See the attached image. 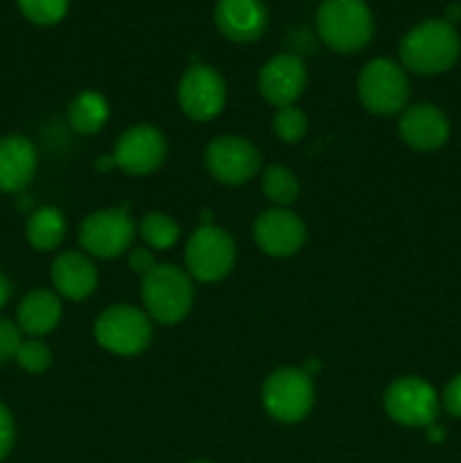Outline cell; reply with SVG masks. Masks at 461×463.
<instances>
[{"mask_svg":"<svg viewBox=\"0 0 461 463\" xmlns=\"http://www.w3.org/2000/svg\"><path fill=\"white\" fill-rule=\"evenodd\" d=\"M206 167L220 184L242 185L260 170V154L240 136H220L206 147Z\"/></svg>","mask_w":461,"mask_h":463,"instance_id":"8fae6325","label":"cell"},{"mask_svg":"<svg viewBox=\"0 0 461 463\" xmlns=\"http://www.w3.org/2000/svg\"><path fill=\"white\" fill-rule=\"evenodd\" d=\"M316 30L334 52H357L373 36V16L364 0H324L316 12Z\"/></svg>","mask_w":461,"mask_h":463,"instance_id":"3957f363","label":"cell"},{"mask_svg":"<svg viewBox=\"0 0 461 463\" xmlns=\"http://www.w3.org/2000/svg\"><path fill=\"white\" fill-rule=\"evenodd\" d=\"M185 265L188 274L202 283H217L226 279L235 265V240L220 226L203 224L190 235Z\"/></svg>","mask_w":461,"mask_h":463,"instance_id":"52a82bcc","label":"cell"},{"mask_svg":"<svg viewBox=\"0 0 461 463\" xmlns=\"http://www.w3.org/2000/svg\"><path fill=\"white\" fill-rule=\"evenodd\" d=\"M307 84V71L303 59L296 54H276L274 59L262 66L258 77L260 95L271 107H292L303 95Z\"/></svg>","mask_w":461,"mask_h":463,"instance_id":"5bb4252c","label":"cell"},{"mask_svg":"<svg viewBox=\"0 0 461 463\" xmlns=\"http://www.w3.org/2000/svg\"><path fill=\"white\" fill-rule=\"evenodd\" d=\"M140 229V238L145 240L152 251H165V249L174 247L176 240H179V224L176 220H172L167 213H158L152 211L140 220L138 224Z\"/></svg>","mask_w":461,"mask_h":463,"instance_id":"7402d4cb","label":"cell"},{"mask_svg":"<svg viewBox=\"0 0 461 463\" xmlns=\"http://www.w3.org/2000/svg\"><path fill=\"white\" fill-rule=\"evenodd\" d=\"M156 258H154V251L149 247H136L129 251V269L134 274H149V271L156 267Z\"/></svg>","mask_w":461,"mask_h":463,"instance_id":"f1b7e54d","label":"cell"},{"mask_svg":"<svg viewBox=\"0 0 461 463\" xmlns=\"http://www.w3.org/2000/svg\"><path fill=\"white\" fill-rule=\"evenodd\" d=\"M136 224L127 208L95 211L81 222L80 244L86 253L98 258H116L131 247Z\"/></svg>","mask_w":461,"mask_h":463,"instance_id":"9c48e42d","label":"cell"},{"mask_svg":"<svg viewBox=\"0 0 461 463\" xmlns=\"http://www.w3.org/2000/svg\"><path fill=\"white\" fill-rule=\"evenodd\" d=\"M14 362H16L23 371H27V373L39 375L45 373V371L50 369V364H52V351H50L41 339H23L21 348H18L16 353V360Z\"/></svg>","mask_w":461,"mask_h":463,"instance_id":"d4e9b609","label":"cell"},{"mask_svg":"<svg viewBox=\"0 0 461 463\" xmlns=\"http://www.w3.org/2000/svg\"><path fill=\"white\" fill-rule=\"evenodd\" d=\"M68 120L77 134H98L108 120V102L95 90H84L68 107Z\"/></svg>","mask_w":461,"mask_h":463,"instance_id":"44dd1931","label":"cell"},{"mask_svg":"<svg viewBox=\"0 0 461 463\" xmlns=\"http://www.w3.org/2000/svg\"><path fill=\"white\" fill-rule=\"evenodd\" d=\"M23 344V333L14 321L0 317V364L16 360V353Z\"/></svg>","mask_w":461,"mask_h":463,"instance_id":"4316f807","label":"cell"},{"mask_svg":"<svg viewBox=\"0 0 461 463\" xmlns=\"http://www.w3.org/2000/svg\"><path fill=\"white\" fill-rule=\"evenodd\" d=\"M357 95L366 111L375 116H393L402 111L409 99L407 72L391 59H373L357 77Z\"/></svg>","mask_w":461,"mask_h":463,"instance_id":"277c9868","label":"cell"},{"mask_svg":"<svg viewBox=\"0 0 461 463\" xmlns=\"http://www.w3.org/2000/svg\"><path fill=\"white\" fill-rule=\"evenodd\" d=\"M443 407L450 416L461 419V373H456L443 389Z\"/></svg>","mask_w":461,"mask_h":463,"instance_id":"f546056e","label":"cell"},{"mask_svg":"<svg viewBox=\"0 0 461 463\" xmlns=\"http://www.w3.org/2000/svg\"><path fill=\"white\" fill-rule=\"evenodd\" d=\"M14 441H16V423L9 407L0 402V461L12 452Z\"/></svg>","mask_w":461,"mask_h":463,"instance_id":"83f0119b","label":"cell"},{"mask_svg":"<svg viewBox=\"0 0 461 463\" xmlns=\"http://www.w3.org/2000/svg\"><path fill=\"white\" fill-rule=\"evenodd\" d=\"M9 297H12V283H9L7 276L0 271V307L9 301Z\"/></svg>","mask_w":461,"mask_h":463,"instance_id":"4dcf8cb0","label":"cell"},{"mask_svg":"<svg viewBox=\"0 0 461 463\" xmlns=\"http://www.w3.org/2000/svg\"><path fill=\"white\" fill-rule=\"evenodd\" d=\"M274 131L283 143H298L307 131V118L298 107L278 109L274 118Z\"/></svg>","mask_w":461,"mask_h":463,"instance_id":"484cf974","label":"cell"},{"mask_svg":"<svg viewBox=\"0 0 461 463\" xmlns=\"http://www.w3.org/2000/svg\"><path fill=\"white\" fill-rule=\"evenodd\" d=\"M66 217L57 206H43L30 213L25 222V238L36 251H54L66 238Z\"/></svg>","mask_w":461,"mask_h":463,"instance_id":"ffe728a7","label":"cell"},{"mask_svg":"<svg viewBox=\"0 0 461 463\" xmlns=\"http://www.w3.org/2000/svg\"><path fill=\"white\" fill-rule=\"evenodd\" d=\"M425 430H428V441L441 443L443 439H446V430H443L441 425L432 423V425H429V428H425Z\"/></svg>","mask_w":461,"mask_h":463,"instance_id":"1f68e13d","label":"cell"},{"mask_svg":"<svg viewBox=\"0 0 461 463\" xmlns=\"http://www.w3.org/2000/svg\"><path fill=\"white\" fill-rule=\"evenodd\" d=\"M400 138L419 152H434L450 138V122L434 104H414L400 118Z\"/></svg>","mask_w":461,"mask_h":463,"instance_id":"2e32d148","label":"cell"},{"mask_svg":"<svg viewBox=\"0 0 461 463\" xmlns=\"http://www.w3.org/2000/svg\"><path fill=\"white\" fill-rule=\"evenodd\" d=\"M140 297L149 319L163 326H174L183 321L193 307V280L176 265H156L143 276Z\"/></svg>","mask_w":461,"mask_h":463,"instance_id":"7a4b0ae2","label":"cell"},{"mask_svg":"<svg viewBox=\"0 0 461 463\" xmlns=\"http://www.w3.org/2000/svg\"><path fill=\"white\" fill-rule=\"evenodd\" d=\"M52 285L61 297L84 301L98 288V269L93 260L81 251H63L52 262Z\"/></svg>","mask_w":461,"mask_h":463,"instance_id":"ac0fdd59","label":"cell"},{"mask_svg":"<svg viewBox=\"0 0 461 463\" xmlns=\"http://www.w3.org/2000/svg\"><path fill=\"white\" fill-rule=\"evenodd\" d=\"M253 238L260 251L274 258H287L301 251L306 244L307 229L296 213L287 208H271L258 215L253 224Z\"/></svg>","mask_w":461,"mask_h":463,"instance_id":"4fadbf2b","label":"cell"},{"mask_svg":"<svg viewBox=\"0 0 461 463\" xmlns=\"http://www.w3.org/2000/svg\"><path fill=\"white\" fill-rule=\"evenodd\" d=\"M215 23L226 39L251 43L265 34L269 14L262 0H220L215 7Z\"/></svg>","mask_w":461,"mask_h":463,"instance_id":"9a60e30c","label":"cell"},{"mask_svg":"<svg viewBox=\"0 0 461 463\" xmlns=\"http://www.w3.org/2000/svg\"><path fill=\"white\" fill-rule=\"evenodd\" d=\"M61 321V301L50 289H32L23 297L16 310V326L30 337H43L52 333Z\"/></svg>","mask_w":461,"mask_h":463,"instance_id":"d6986e66","label":"cell"},{"mask_svg":"<svg viewBox=\"0 0 461 463\" xmlns=\"http://www.w3.org/2000/svg\"><path fill=\"white\" fill-rule=\"evenodd\" d=\"M23 16L34 25H54L68 12L71 0H16Z\"/></svg>","mask_w":461,"mask_h":463,"instance_id":"cb8c5ba5","label":"cell"},{"mask_svg":"<svg viewBox=\"0 0 461 463\" xmlns=\"http://www.w3.org/2000/svg\"><path fill=\"white\" fill-rule=\"evenodd\" d=\"M39 165L34 143L21 134L0 138V193L18 194L32 184Z\"/></svg>","mask_w":461,"mask_h":463,"instance_id":"e0dca14e","label":"cell"},{"mask_svg":"<svg viewBox=\"0 0 461 463\" xmlns=\"http://www.w3.org/2000/svg\"><path fill=\"white\" fill-rule=\"evenodd\" d=\"M179 107L190 120L208 122L221 113L226 104V81L215 68L193 66L179 81Z\"/></svg>","mask_w":461,"mask_h":463,"instance_id":"30bf717a","label":"cell"},{"mask_svg":"<svg viewBox=\"0 0 461 463\" xmlns=\"http://www.w3.org/2000/svg\"><path fill=\"white\" fill-rule=\"evenodd\" d=\"M459 54L461 39L446 18H428L400 41V61L414 75H441L455 66Z\"/></svg>","mask_w":461,"mask_h":463,"instance_id":"6da1fadb","label":"cell"},{"mask_svg":"<svg viewBox=\"0 0 461 463\" xmlns=\"http://www.w3.org/2000/svg\"><path fill=\"white\" fill-rule=\"evenodd\" d=\"M298 179L292 170L283 165H269L262 175V193L276 203V208H287L298 197Z\"/></svg>","mask_w":461,"mask_h":463,"instance_id":"603a6c76","label":"cell"},{"mask_svg":"<svg viewBox=\"0 0 461 463\" xmlns=\"http://www.w3.org/2000/svg\"><path fill=\"white\" fill-rule=\"evenodd\" d=\"M389 419L405 428H429L437 423L438 396L429 383L416 375H405L391 383L384 393Z\"/></svg>","mask_w":461,"mask_h":463,"instance_id":"ba28073f","label":"cell"},{"mask_svg":"<svg viewBox=\"0 0 461 463\" xmlns=\"http://www.w3.org/2000/svg\"><path fill=\"white\" fill-rule=\"evenodd\" d=\"M167 156V140L156 127L136 125L118 138L113 165L127 175H149L158 170Z\"/></svg>","mask_w":461,"mask_h":463,"instance_id":"7c38bea8","label":"cell"},{"mask_svg":"<svg viewBox=\"0 0 461 463\" xmlns=\"http://www.w3.org/2000/svg\"><path fill=\"white\" fill-rule=\"evenodd\" d=\"M262 405L280 423H298L315 405V384L306 369H278L265 380Z\"/></svg>","mask_w":461,"mask_h":463,"instance_id":"8992f818","label":"cell"},{"mask_svg":"<svg viewBox=\"0 0 461 463\" xmlns=\"http://www.w3.org/2000/svg\"><path fill=\"white\" fill-rule=\"evenodd\" d=\"M194 463H211V461H194Z\"/></svg>","mask_w":461,"mask_h":463,"instance_id":"d6a6232c","label":"cell"},{"mask_svg":"<svg viewBox=\"0 0 461 463\" xmlns=\"http://www.w3.org/2000/svg\"><path fill=\"white\" fill-rule=\"evenodd\" d=\"M95 339L113 355H138L152 342V319L134 306H111L95 321Z\"/></svg>","mask_w":461,"mask_h":463,"instance_id":"5b68a950","label":"cell"}]
</instances>
